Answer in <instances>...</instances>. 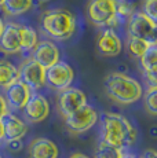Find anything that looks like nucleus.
Returning <instances> with one entry per match:
<instances>
[{
    "label": "nucleus",
    "mask_w": 157,
    "mask_h": 158,
    "mask_svg": "<svg viewBox=\"0 0 157 158\" xmlns=\"http://www.w3.org/2000/svg\"><path fill=\"white\" fill-rule=\"evenodd\" d=\"M143 74L145 83L149 85V88H157V80H156V73H149V72H142Z\"/></svg>",
    "instance_id": "obj_26"
},
{
    "label": "nucleus",
    "mask_w": 157,
    "mask_h": 158,
    "mask_svg": "<svg viewBox=\"0 0 157 158\" xmlns=\"http://www.w3.org/2000/svg\"><path fill=\"white\" fill-rule=\"evenodd\" d=\"M0 158H3V157H2V156H0Z\"/></svg>",
    "instance_id": "obj_36"
},
{
    "label": "nucleus",
    "mask_w": 157,
    "mask_h": 158,
    "mask_svg": "<svg viewBox=\"0 0 157 158\" xmlns=\"http://www.w3.org/2000/svg\"><path fill=\"white\" fill-rule=\"evenodd\" d=\"M7 113H8V106H7V103H6L4 96L0 94V120H2Z\"/></svg>",
    "instance_id": "obj_27"
},
{
    "label": "nucleus",
    "mask_w": 157,
    "mask_h": 158,
    "mask_svg": "<svg viewBox=\"0 0 157 158\" xmlns=\"http://www.w3.org/2000/svg\"><path fill=\"white\" fill-rule=\"evenodd\" d=\"M18 80H19V74L17 66L10 60L0 59V88L6 91Z\"/></svg>",
    "instance_id": "obj_17"
},
{
    "label": "nucleus",
    "mask_w": 157,
    "mask_h": 158,
    "mask_svg": "<svg viewBox=\"0 0 157 158\" xmlns=\"http://www.w3.org/2000/svg\"><path fill=\"white\" fill-rule=\"evenodd\" d=\"M19 81L31 91H37L46 85V69L33 59H26L18 69Z\"/></svg>",
    "instance_id": "obj_8"
},
{
    "label": "nucleus",
    "mask_w": 157,
    "mask_h": 158,
    "mask_svg": "<svg viewBox=\"0 0 157 158\" xmlns=\"http://www.w3.org/2000/svg\"><path fill=\"white\" fill-rule=\"evenodd\" d=\"M149 47H150L149 44L139 40V39L128 37V40H127V51H128L131 58H134V59H139Z\"/></svg>",
    "instance_id": "obj_23"
},
{
    "label": "nucleus",
    "mask_w": 157,
    "mask_h": 158,
    "mask_svg": "<svg viewBox=\"0 0 157 158\" xmlns=\"http://www.w3.org/2000/svg\"><path fill=\"white\" fill-rule=\"evenodd\" d=\"M141 158H157V154L153 148H147V150H145V153L142 154Z\"/></svg>",
    "instance_id": "obj_29"
},
{
    "label": "nucleus",
    "mask_w": 157,
    "mask_h": 158,
    "mask_svg": "<svg viewBox=\"0 0 157 158\" xmlns=\"http://www.w3.org/2000/svg\"><path fill=\"white\" fill-rule=\"evenodd\" d=\"M29 158H58V147L47 138H36L28 147Z\"/></svg>",
    "instance_id": "obj_16"
},
{
    "label": "nucleus",
    "mask_w": 157,
    "mask_h": 158,
    "mask_svg": "<svg viewBox=\"0 0 157 158\" xmlns=\"http://www.w3.org/2000/svg\"><path fill=\"white\" fill-rule=\"evenodd\" d=\"M59 58H61L59 48L53 41L44 40V41H39L37 45L33 48L31 59L37 62L39 65L43 66L47 70L48 68H51V66H54L55 63L59 62Z\"/></svg>",
    "instance_id": "obj_11"
},
{
    "label": "nucleus",
    "mask_w": 157,
    "mask_h": 158,
    "mask_svg": "<svg viewBox=\"0 0 157 158\" xmlns=\"http://www.w3.org/2000/svg\"><path fill=\"white\" fill-rule=\"evenodd\" d=\"M3 2H4V0H0V7H2V6H3Z\"/></svg>",
    "instance_id": "obj_35"
},
{
    "label": "nucleus",
    "mask_w": 157,
    "mask_h": 158,
    "mask_svg": "<svg viewBox=\"0 0 157 158\" xmlns=\"http://www.w3.org/2000/svg\"><path fill=\"white\" fill-rule=\"evenodd\" d=\"M70 158H91V157L86 156V154H81V153H74L70 156Z\"/></svg>",
    "instance_id": "obj_30"
},
{
    "label": "nucleus",
    "mask_w": 157,
    "mask_h": 158,
    "mask_svg": "<svg viewBox=\"0 0 157 158\" xmlns=\"http://www.w3.org/2000/svg\"><path fill=\"white\" fill-rule=\"evenodd\" d=\"M84 105H87V96L78 88L69 87L61 91L58 95V110L63 118L74 113Z\"/></svg>",
    "instance_id": "obj_9"
},
{
    "label": "nucleus",
    "mask_w": 157,
    "mask_h": 158,
    "mask_svg": "<svg viewBox=\"0 0 157 158\" xmlns=\"http://www.w3.org/2000/svg\"><path fill=\"white\" fill-rule=\"evenodd\" d=\"M156 56H157V45H150L143 52V55L139 58V65L142 68V72L156 73L157 70Z\"/></svg>",
    "instance_id": "obj_20"
},
{
    "label": "nucleus",
    "mask_w": 157,
    "mask_h": 158,
    "mask_svg": "<svg viewBox=\"0 0 157 158\" xmlns=\"http://www.w3.org/2000/svg\"><path fill=\"white\" fill-rule=\"evenodd\" d=\"M77 21L73 13L68 10H50L41 17V29L54 40H68L76 32Z\"/></svg>",
    "instance_id": "obj_3"
},
{
    "label": "nucleus",
    "mask_w": 157,
    "mask_h": 158,
    "mask_svg": "<svg viewBox=\"0 0 157 158\" xmlns=\"http://www.w3.org/2000/svg\"><path fill=\"white\" fill-rule=\"evenodd\" d=\"M39 43L37 32L29 25H21V51L32 52Z\"/></svg>",
    "instance_id": "obj_19"
},
{
    "label": "nucleus",
    "mask_w": 157,
    "mask_h": 158,
    "mask_svg": "<svg viewBox=\"0 0 157 158\" xmlns=\"http://www.w3.org/2000/svg\"><path fill=\"white\" fill-rule=\"evenodd\" d=\"M123 150L99 140L94 151V158H121Z\"/></svg>",
    "instance_id": "obj_21"
},
{
    "label": "nucleus",
    "mask_w": 157,
    "mask_h": 158,
    "mask_svg": "<svg viewBox=\"0 0 157 158\" xmlns=\"http://www.w3.org/2000/svg\"><path fill=\"white\" fill-rule=\"evenodd\" d=\"M135 13V6L129 0H116V18L117 23H123L129 19Z\"/></svg>",
    "instance_id": "obj_22"
},
{
    "label": "nucleus",
    "mask_w": 157,
    "mask_h": 158,
    "mask_svg": "<svg viewBox=\"0 0 157 158\" xmlns=\"http://www.w3.org/2000/svg\"><path fill=\"white\" fill-rule=\"evenodd\" d=\"M0 121L4 129V142L21 140L28 133V125L25 124V121H22L19 117H17L10 111Z\"/></svg>",
    "instance_id": "obj_14"
},
{
    "label": "nucleus",
    "mask_w": 157,
    "mask_h": 158,
    "mask_svg": "<svg viewBox=\"0 0 157 158\" xmlns=\"http://www.w3.org/2000/svg\"><path fill=\"white\" fill-rule=\"evenodd\" d=\"M96 50L102 56H117L123 50L121 39L113 29L106 28L98 35Z\"/></svg>",
    "instance_id": "obj_12"
},
{
    "label": "nucleus",
    "mask_w": 157,
    "mask_h": 158,
    "mask_svg": "<svg viewBox=\"0 0 157 158\" xmlns=\"http://www.w3.org/2000/svg\"><path fill=\"white\" fill-rule=\"evenodd\" d=\"M2 7L7 15L18 17L31 10L33 7V0H4Z\"/></svg>",
    "instance_id": "obj_18"
},
{
    "label": "nucleus",
    "mask_w": 157,
    "mask_h": 158,
    "mask_svg": "<svg viewBox=\"0 0 157 158\" xmlns=\"http://www.w3.org/2000/svg\"><path fill=\"white\" fill-rule=\"evenodd\" d=\"M142 14L149 17L152 21L157 19V8H156V0H142Z\"/></svg>",
    "instance_id": "obj_25"
},
{
    "label": "nucleus",
    "mask_w": 157,
    "mask_h": 158,
    "mask_svg": "<svg viewBox=\"0 0 157 158\" xmlns=\"http://www.w3.org/2000/svg\"><path fill=\"white\" fill-rule=\"evenodd\" d=\"M88 19L95 26H108L113 29L117 23L116 18V0H90L87 4Z\"/></svg>",
    "instance_id": "obj_4"
},
{
    "label": "nucleus",
    "mask_w": 157,
    "mask_h": 158,
    "mask_svg": "<svg viewBox=\"0 0 157 158\" xmlns=\"http://www.w3.org/2000/svg\"><path fill=\"white\" fill-rule=\"evenodd\" d=\"M32 95V91L23 83H21L19 80L15 84H13L11 87H8L6 89V103H7L8 109L13 110H22L25 107V105L28 103L29 98Z\"/></svg>",
    "instance_id": "obj_15"
},
{
    "label": "nucleus",
    "mask_w": 157,
    "mask_h": 158,
    "mask_svg": "<svg viewBox=\"0 0 157 158\" xmlns=\"http://www.w3.org/2000/svg\"><path fill=\"white\" fill-rule=\"evenodd\" d=\"M127 22H128V25H127L128 37L139 39V40L145 41L149 45H156L157 26L155 21H152L149 17L142 14L141 11H135Z\"/></svg>",
    "instance_id": "obj_5"
},
{
    "label": "nucleus",
    "mask_w": 157,
    "mask_h": 158,
    "mask_svg": "<svg viewBox=\"0 0 157 158\" xmlns=\"http://www.w3.org/2000/svg\"><path fill=\"white\" fill-rule=\"evenodd\" d=\"M0 50L6 54L21 52V25L10 22L0 35Z\"/></svg>",
    "instance_id": "obj_13"
},
{
    "label": "nucleus",
    "mask_w": 157,
    "mask_h": 158,
    "mask_svg": "<svg viewBox=\"0 0 157 158\" xmlns=\"http://www.w3.org/2000/svg\"><path fill=\"white\" fill-rule=\"evenodd\" d=\"M40 4H46V3H48V2H51V0H37Z\"/></svg>",
    "instance_id": "obj_34"
},
{
    "label": "nucleus",
    "mask_w": 157,
    "mask_h": 158,
    "mask_svg": "<svg viewBox=\"0 0 157 158\" xmlns=\"http://www.w3.org/2000/svg\"><path fill=\"white\" fill-rule=\"evenodd\" d=\"M7 147L10 148L11 151H19L22 148V142L21 140H13V142H6Z\"/></svg>",
    "instance_id": "obj_28"
},
{
    "label": "nucleus",
    "mask_w": 157,
    "mask_h": 158,
    "mask_svg": "<svg viewBox=\"0 0 157 158\" xmlns=\"http://www.w3.org/2000/svg\"><path fill=\"white\" fill-rule=\"evenodd\" d=\"M3 29H4V23H3V19L0 18V35L3 33Z\"/></svg>",
    "instance_id": "obj_33"
},
{
    "label": "nucleus",
    "mask_w": 157,
    "mask_h": 158,
    "mask_svg": "<svg viewBox=\"0 0 157 158\" xmlns=\"http://www.w3.org/2000/svg\"><path fill=\"white\" fill-rule=\"evenodd\" d=\"M22 110L26 121H29L32 124H37L44 121L50 115V103H48L47 98H44L43 95L32 92L28 103L25 105V107Z\"/></svg>",
    "instance_id": "obj_10"
},
{
    "label": "nucleus",
    "mask_w": 157,
    "mask_h": 158,
    "mask_svg": "<svg viewBox=\"0 0 157 158\" xmlns=\"http://www.w3.org/2000/svg\"><path fill=\"white\" fill-rule=\"evenodd\" d=\"M98 118V111L92 106L84 105L83 107H80L74 113L69 114L68 117L63 118V123H65L66 129L72 135H80V133H84L88 129H91L96 124Z\"/></svg>",
    "instance_id": "obj_6"
},
{
    "label": "nucleus",
    "mask_w": 157,
    "mask_h": 158,
    "mask_svg": "<svg viewBox=\"0 0 157 158\" xmlns=\"http://www.w3.org/2000/svg\"><path fill=\"white\" fill-rule=\"evenodd\" d=\"M73 78L74 72L72 66H69V63L61 62V60L46 70V84L51 89L58 91V92L70 87L73 83Z\"/></svg>",
    "instance_id": "obj_7"
},
{
    "label": "nucleus",
    "mask_w": 157,
    "mask_h": 158,
    "mask_svg": "<svg viewBox=\"0 0 157 158\" xmlns=\"http://www.w3.org/2000/svg\"><path fill=\"white\" fill-rule=\"evenodd\" d=\"M121 158H139L138 156H135V154H129V153H123Z\"/></svg>",
    "instance_id": "obj_31"
},
{
    "label": "nucleus",
    "mask_w": 157,
    "mask_h": 158,
    "mask_svg": "<svg viewBox=\"0 0 157 158\" xmlns=\"http://www.w3.org/2000/svg\"><path fill=\"white\" fill-rule=\"evenodd\" d=\"M137 128L123 114L105 111L102 114L101 140L117 148L129 147L137 142Z\"/></svg>",
    "instance_id": "obj_1"
},
{
    "label": "nucleus",
    "mask_w": 157,
    "mask_h": 158,
    "mask_svg": "<svg viewBox=\"0 0 157 158\" xmlns=\"http://www.w3.org/2000/svg\"><path fill=\"white\" fill-rule=\"evenodd\" d=\"M156 96H157V88H149L145 95V107L149 111V114H157V106H156Z\"/></svg>",
    "instance_id": "obj_24"
},
{
    "label": "nucleus",
    "mask_w": 157,
    "mask_h": 158,
    "mask_svg": "<svg viewBox=\"0 0 157 158\" xmlns=\"http://www.w3.org/2000/svg\"><path fill=\"white\" fill-rule=\"evenodd\" d=\"M4 140V129H3V125H2V121H0V142Z\"/></svg>",
    "instance_id": "obj_32"
},
{
    "label": "nucleus",
    "mask_w": 157,
    "mask_h": 158,
    "mask_svg": "<svg viewBox=\"0 0 157 158\" xmlns=\"http://www.w3.org/2000/svg\"><path fill=\"white\" fill-rule=\"evenodd\" d=\"M104 88L108 98L124 106L135 103L143 95L139 81L121 72L109 73L104 80Z\"/></svg>",
    "instance_id": "obj_2"
}]
</instances>
